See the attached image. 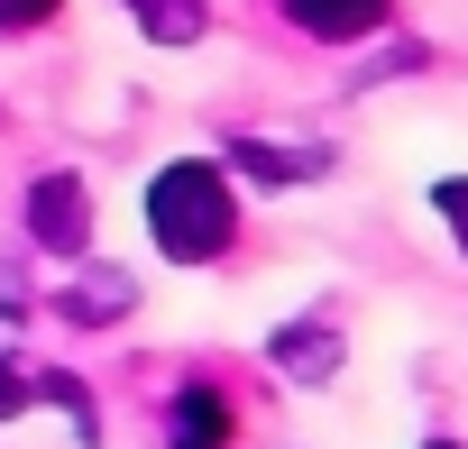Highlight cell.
<instances>
[{
  "label": "cell",
  "mask_w": 468,
  "mask_h": 449,
  "mask_svg": "<svg viewBox=\"0 0 468 449\" xmlns=\"http://www.w3.org/2000/svg\"><path fill=\"white\" fill-rule=\"evenodd\" d=\"M229 431H239V412H229L220 385H184L165 412V449H229Z\"/></svg>",
  "instance_id": "obj_3"
},
{
  "label": "cell",
  "mask_w": 468,
  "mask_h": 449,
  "mask_svg": "<svg viewBox=\"0 0 468 449\" xmlns=\"http://www.w3.org/2000/svg\"><path fill=\"white\" fill-rule=\"evenodd\" d=\"M431 449H450V440H431Z\"/></svg>",
  "instance_id": "obj_12"
},
{
  "label": "cell",
  "mask_w": 468,
  "mask_h": 449,
  "mask_svg": "<svg viewBox=\"0 0 468 449\" xmlns=\"http://www.w3.org/2000/svg\"><path fill=\"white\" fill-rule=\"evenodd\" d=\"M431 202H441V211H450V220H459V239H468V183H441V193H431Z\"/></svg>",
  "instance_id": "obj_11"
},
{
  "label": "cell",
  "mask_w": 468,
  "mask_h": 449,
  "mask_svg": "<svg viewBox=\"0 0 468 449\" xmlns=\"http://www.w3.org/2000/svg\"><path fill=\"white\" fill-rule=\"evenodd\" d=\"M28 403H37V385H28L10 358H0V422H10V412H28Z\"/></svg>",
  "instance_id": "obj_10"
},
{
  "label": "cell",
  "mask_w": 468,
  "mask_h": 449,
  "mask_svg": "<svg viewBox=\"0 0 468 449\" xmlns=\"http://www.w3.org/2000/svg\"><path fill=\"white\" fill-rule=\"evenodd\" d=\"M239 165H249L258 183H294V174H322V156H285V147H258V138L239 147Z\"/></svg>",
  "instance_id": "obj_8"
},
{
  "label": "cell",
  "mask_w": 468,
  "mask_h": 449,
  "mask_svg": "<svg viewBox=\"0 0 468 449\" xmlns=\"http://www.w3.org/2000/svg\"><path fill=\"white\" fill-rule=\"evenodd\" d=\"M386 10H395V0H285V19H294L303 37H322V47H358V37H377Z\"/></svg>",
  "instance_id": "obj_4"
},
{
  "label": "cell",
  "mask_w": 468,
  "mask_h": 449,
  "mask_svg": "<svg viewBox=\"0 0 468 449\" xmlns=\"http://www.w3.org/2000/svg\"><path fill=\"white\" fill-rule=\"evenodd\" d=\"M120 10H129V28L147 47H193L211 28V0H120Z\"/></svg>",
  "instance_id": "obj_5"
},
{
  "label": "cell",
  "mask_w": 468,
  "mask_h": 449,
  "mask_svg": "<svg viewBox=\"0 0 468 449\" xmlns=\"http://www.w3.org/2000/svg\"><path fill=\"white\" fill-rule=\"evenodd\" d=\"M276 367H285V376H303V385H322V376L340 367V330H331V321H303V330H276Z\"/></svg>",
  "instance_id": "obj_6"
},
{
  "label": "cell",
  "mask_w": 468,
  "mask_h": 449,
  "mask_svg": "<svg viewBox=\"0 0 468 449\" xmlns=\"http://www.w3.org/2000/svg\"><path fill=\"white\" fill-rule=\"evenodd\" d=\"M147 239L175 266H211L229 239H239V193H229V174L211 156L156 165V183H147Z\"/></svg>",
  "instance_id": "obj_1"
},
{
  "label": "cell",
  "mask_w": 468,
  "mask_h": 449,
  "mask_svg": "<svg viewBox=\"0 0 468 449\" xmlns=\"http://www.w3.org/2000/svg\"><path fill=\"white\" fill-rule=\"evenodd\" d=\"M28 239L56 248V257H74V248L92 239V202H83L74 174H37V183H28Z\"/></svg>",
  "instance_id": "obj_2"
},
{
  "label": "cell",
  "mask_w": 468,
  "mask_h": 449,
  "mask_svg": "<svg viewBox=\"0 0 468 449\" xmlns=\"http://www.w3.org/2000/svg\"><path fill=\"white\" fill-rule=\"evenodd\" d=\"M129 303H138V285H129L120 266H92V276L65 294V321H83V330H92V321H120Z\"/></svg>",
  "instance_id": "obj_7"
},
{
  "label": "cell",
  "mask_w": 468,
  "mask_h": 449,
  "mask_svg": "<svg viewBox=\"0 0 468 449\" xmlns=\"http://www.w3.org/2000/svg\"><path fill=\"white\" fill-rule=\"evenodd\" d=\"M47 19H56V0H0V37H28Z\"/></svg>",
  "instance_id": "obj_9"
}]
</instances>
